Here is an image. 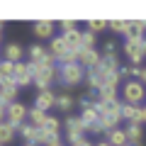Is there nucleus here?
I'll return each mask as SVG.
<instances>
[{"mask_svg": "<svg viewBox=\"0 0 146 146\" xmlns=\"http://www.w3.org/2000/svg\"><path fill=\"white\" fill-rule=\"evenodd\" d=\"M95 110H98V117H100V127L102 131H110V129H117L122 122V102H100L95 100Z\"/></svg>", "mask_w": 146, "mask_h": 146, "instance_id": "nucleus-1", "label": "nucleus"}, {"mask_svg": "<svg viewBox=\"0 0 146 146\" xmlns=\"http://www.w3.org/2000/svg\"><path fill=\"white\" fill-rule=\"evenodd\" d=\"M80 80H85V68L80 63H66V66H58V83L63 88H71V85H78Z\"/></svg>", "mask_w": 146, "mask_h": 146, "instance_id": "nucleus-2", "label": "nucleus"}, {"mask_svg": "<svg viewBox=\"0 0 146 146\" xmlns=\"http://www.w3.org/2000/svg\"><path fill=\"white\" fill-rule=\"evenodd\" d=\"M122 93H124V102H129V105H139L146 98V88L141 80H127Z\"/></svg>", "mask_w": 146, "mask_h": 146, "instance_id": "nucleus-3", "label": "nucleus"}, {"mask_svg": "<svg viewBox=\"0 0 146 146\" xmlns=\"http://www.w3.org/2000/svg\"><path fill=\"white\" fill-rule=\"evenodd\" d=\"M83 134H85L83 119H80V117H68V119H66V136H68V141H71V146L78 144L80 139H85Z\"/></svg>", "mask_w": 146, "mask_h": 146, "instance_id": "nucleus-4", "label": "nucleus"}, {"mask_svg": "<svg viewBox=\"0 0 146 146\" xmlns=\"http://www.w3.org/2000/svg\"><path fill=\"white\" fill-rule=\"evenodd\" d=\"M25 119H27V107L22 102H10V105H7L5 122H10L12 127H20V124H25Z\"/></svg>", "mask_w": 146, "mask_h": 146, "instance_id": "nucleus-5", "label": "nucleus"}, {"mask_svg": "<svg viewBox=\"0 0 146 146\" xmlns=\"http://www.w3.org/2000/svg\"><path fill=\"white\" fill-rule=\"evenodd\" d=\"M100 61H102V54H100V51H95V49H80L78 63L85 68V71H88V68H95Z\"/></svg>", "mask_w": 146, "mask_h": 146, "instance_id": "nucleus-6", "label": "nucleus"}, {"mask_svg": "<svg viewBox=\"0 0 146 146\" xmlns=\"http://www.w3.org/2000/svg\"><path fill=\"white\" fill-rule=\"evenodd\" d=\"M12 80L17 83V88H27V85H32L34 80H32V73L27 71V63H15V76H12Z\"/></svg>", "mask_w": 146, "mask_h": 146, "instance_id": "nucleus-7", "label": "nucleus"}, {"mask_svg": "<svg viewBox=\"0 0 146 146\" xmlns=\"http://www.w3.org/2000/svg\"><path fill=\"white\" fill-rule=\"evenodd\" d=\"M122 119H127V124H141V107L122 102Z\"/></svg>", "mask_w": 146, "mask_h": 146, "instance_id": "nucleus-8", "label": "nucleus"}, {"mask_svg": "<svg viewBox=\"0 0 146 146\" xmlns=\"http://www.w3.org/2000/svg\"><path fill=\"white\" fill-rule=\"evenodd\" d=\"M54 105H56V95H54V90H42V93H36V100H34V107L39 110H51Z\"/></svg>", "mask_w": 146, "mask_h": 146, "instance_id": "nucleus-9", "label": "nucleus"}, {"mask_svg": "<svg viewBox=\"0 0 146 146\" xmlns=\"http://www.w3.org/2000/svg\"><path fill=\"white\" fill-rule=\"evenodd\" d=\"M49 54L56 58V63L68 54V46H66V42H63V36H54V39H51V44H49Z\"/></svg>", "mask_w": 146, "mask_h": 146, "instance_id": "nucleus-10", "label": "nucleus"}, {"mask_svg": "<svg viewBox=\"0 0 146 146\" xmlns=\"http://www.w3.org/2000/svg\"><path fill=\"white\" fill-rule=\"evenodd\" d=\"M34 34L39 39H54V22L51 20H36L34 22Z\"/></svg>", "mask_w": 146, "mask_h": 146, "instance_id": "nucleus-11", "label": "nucleus"}, {"mask_svg": "<svg viewBox=\"0 0 146 146\" xmlns=\"http://www.w3.org/2000/svg\"><path fill=\"white\" fill-rule=\"evenodd\" d=\"M17 90H20V88H17L15 80H5V83L0 85V98L5 100L7 105H10V102H17V100H15V98H17Z\"/></svg>", "mask_w": 146, "mask_h": 146, "instance_id": "nucleus-12", "label": "nucleus"}, {"mask_svg": "<svg viewBox=\"0 0 146 146\" xmlns=\"http://www.w3.org/2000/svg\"><path fill=\"white\" fill-rule=\"evenodd\" d=\"M105 134H107V144L110 146H127L129 144V141H127V134H124V129H119V127H117V129H110V131H105Z\"/></svg>", "mask_w": 146, "mask_h": 146, "instance_id": "nucleus-13", "label": "nucleus"}, {"mask_svg": "<svg viewBox=\"0 0 146 146\" xmlns=\"http://www.w3.org/2000/svg\"><path fill=\"white\" fill-rule=\"evenodd\" d=\"M3 54H5V61H10V63H20V58L25 56V51H22V46L20 44H5V49H3Z\"/></svg>", "mask_w": 146, "mask_h": 146, "instance_id": "nucleus-14", "label": "nucleus"}, {"mask_svg": "<svg viewBox=\"0 0 146 146\" xmlns=\"http://www.w3.org/2000/svg\"><path fill=\"white\" fill-rule=\"evenodd\" d=\"M124 134H127V141H129L131 146H139L144 131H141V124H127L124 127Z\"/></svg>", "mask_w": 146, "mask_h": 146, "instance_id": "nucleus-15", "label": "nucleus"}, {"mask_svg": "<svg viewBox=\"0 0 146 146\" xmlns=\"http://www.w3.org/2000/svg\"><path fill=\"white\" fill-rule=\"evenodd\" d=\"M63 42H66L68 51H80V29H73L68 32V34H61Z\"/></svg>", "mask_w": 146, "mask_h": 146, "instance_id": "nucleus-16", "label": "nucleus"}, {"mask_svg": "<svg viewBox=\"0 0 146 146\" xmlns=\"http://www.w3.org/2000/svg\"><path fill=\"white\" fill-rule=\"evenodd\" d=\"M15 131H17V127H12L10 122H0V144L3 146L10 144V141L15 139Z\"/></svg>", "mask_w": 146, "mask_h": 146, "instance_id": "nucleus-17", "label": "nucleus"}, {"mask_svg": "<svg viewBox=\"0 0 146 146\" xmlns=\"http://www.w3.org/2000/svg\"><path fill=\"white\" fill-rule=\"evenodd\" d=\"M98 100L100 102H115L117 100V85H102L98 90Z\"/></svg>", "mask_w": 146, "mask_h": 146, "instance_id": "nucleus-18", "label": "nucleus"}, {"mask_svg": "<svg viewBox=\"0 0 146 146\" xmlns=\"http://www.w3.org/2000/svg\"><path fill=\"white\" fill-rule=\"evenodd\" d=\"M107 27L115 34H129V29H131V20H112V22H107Z\"/></svg>", "mask_w": 146, "mask_h": 146, "instance_id": "nucleus-19", "label": "nucleus"}, {"mask_svg": "<svg viewBox=\"0 0 146 146\" xmlns=\"http://www.w3.org/2000/svg\"><path fill=\"white\" fill-rule=\"evenodd\" d=\"M27 117H29V124H34V127H42L44 122H46V112L44 110H39V107H32V110H27Z\"/></svg>", "mask_w": 146, "mask_h": 146, "instance_id": "nucleus-20", "label": "nucleus"}, {"mask_svg": "<svg viewBox=\"0 0 146 146\" xmlns=\"http://www.w3.org/2000/svg\"><path fill=\"white\" fill-rule=\"evenodd\" d=\"M12 76H15V63L0 61V85L5 83V80H12Z\"/></svg>", "mask_w": 146, "mask_h": 146, "instance_id": "nucleus-21", "label": "nucleus"}, {"mask_svg": "<svg viewBox=\"0 0 146 146\" xmlns=\"http://www.w3.org/2000/svg\"><path fill=\"white\" fill-rule=\"evenodd\" d=\"M36 129H39V127H34V124H27V122L17 127V131H20V134L27 139V144H34V139H36Z\"/></svg>", "mask_w": 146, "mask_h": 146, "instance_id": "nucleus-22", "label": "nucleus"}, {"mask_svg": "<svg viewBox=\"0 0 146 146\" xmlns=\"http://www.w3.org/2000/svg\"><path fill=\"white\" fill-rule=\"evenodd\" d=\"M27 54H29V58L34 63H39V61H44V56L49 54V49H44V46H39V44H32L29 49H27Z\"/></svg>", "mask_w": 146, "mask_h": 146, "instance_id": "nucleus-23", "label": "nucleus"}, {"mask_svg": "<svg viewBox=\"0 0 146 146\" xmlns=\"http://www.w3.org/2000/svg\"><path fill=\"white\" fill-rule=\"evenodd\" d=\"M95 39H98V34H93V32H80V49H95Z\"/></svg>", "mask_w": 146, "mask_h": 146, "instance_id": "nucleus-24", "label": "nucleus"}, {"mask_svg": "<svg viewBox=\"0 0 146 146\" xmlns=\"http://www.w3.org/2000/svg\"><path fill=\"white\" fill-rule=\"evenodd\" d=\"M58 127H61V122H58L56 119V117H46V122H44V124H42V129L44 131H46V134H58Z\"/></svg>", "mask_w": 146, "mask_h": 146, "instance_id": "nucleus-25", "label": "nucleus"}, {"mask_svg": "<svg viewBox=\"0 0 146 146\" xmlns=\"http://www.w3.org/2000/svg\"><path fill=\"white\" fill-rule=\"evenodd\" d=\"M56 107L61 110V112H68V110L73 107V98H71V95H68V93L58 95V98H56Z\"/></svg>", "mask_w": 146, "mask_h": 146, "instance_id": "nucleus-26", "label": "nucleus"}, {"mask_svg": "<svg viewBox=\"0 0 146 146\" xmlns=\"http://www.w3.org/2000/svg\"><path fill=\"white\" fill-rule=\"evenodd\" d=\"M88 29L93 32V34H98V32L107 29V20H100V17H95V20H90V22H88Z\"/></svg>", "mask_w": 146, "mask_h": 146, "instance_id": "nucleus-27", "label": "nucleus"}, {"mask_svg": "<svg viewBox=\"0 0 146 146\" xmlns=\"http://www.w3.org/2000/svg\"><path fill=\"white\" fill-rule=\"evenodd\" d=\"M58 27H61L63 34H68V32H73V29H78V27H76V20H68V17L58 22Z\"/></svg>", "mask_w": 146, "mask_h": 146, "instance_id": "nucleus-28", "label": "nucleus"}, {"mask_svg": "<svg viewBox=\"0 0 146 146\" xmlns=\"http://www.w3.org/2000/svg\"><path fill=\"white\" fill-rule=\"evenodd\" d=\"M117 46H115V42H107V44H105V46H102V56H117Z\"/></svg>", "mask_w": 146, "mask_h": 146, "instance_id": "nucleus-29", "label": "nucleus"}, {"mask_svg": "<svg viewBox=\"0 0 146 146\" xmlns=\"http://www.w3.org/2000/svg\"><path fill=\"white\" fill-rule=\"evenodd\" d=\"M119 78H131V66H119Z\"/></svg>", "mask_w": 146, "mask_h": 146, "instance_id": "nucleus-30", "label": "nucleus"}, {"mask_svg": "<svg viewBox=\"0 0 146 146\" xmlns=\"http://www.w3.org/2000/svg\"><path fill=\"white\" fill-rule=\"evenodd\" d=\"M5 110H7V102L0 98V122H5Z\"/></svg>", "mask_w": 146, "mask_h": 146, "instance_id": "nucleus-31", "label": "nucleus"}, {"mask_svg": "<svg viewBox=\"0 0 146 146\" xmlns=\"http://www.w3.org/2000/svg\"><path fill=\"white\" fill-rule=\"evenodd\" d=\"M139 51H141V56L146 58V36H144V39L139 42Z\"/></svg>", "mask_w": 146, "mask_h": 146, "instance_id": "nucleus-32", "label": "nucleus"}, {"mask_svg": "<svg viewBox=\"0 0 146 146\" xmlns=\"http://www.w3.org/2000/svg\"><path fill=\"white\" fill-rule=\"evenodd\" d=\"M73 146H93V144H90V141H88V139H80V141H78V144H73Z\"/></svg>", "mask_w": 146, "mask_h": 146, "instance_id": "nucleus-33", "label": "nucleus"}, {"mask_svg": "<svg viewBox=\"0 0 146 146\" xmlns=\"http://www.w3.org/2000/svg\"><path fill=\"white\" fill-rule=\"evenodd\" d=\"M141 124H146V105L141 107Z\"/></svg>", "mask_w": 146, "mask_h": 146, "instance_id": "nucleus-34", "label": "nucleus"}, {"mask_svg": "<svg viewBox=\"0 0 146 146\" xmlns=\"http://www.w3.org/2000/svg\"><path fill=\"white\" fill-rule=\"evenodd\" d=\"M139 80H141V83L146 85V68H141V76H139Z\"/></svg>", "mask_w": 146, "mask_h": 146, "instance_id": "nucleus-35", "label": "nucleus"}, {"mask_svg": "<svg viewBox=\"0 0 146 146\" xmlns=\"http://www.w3.org/2000/svg\"><path fill=\"white\" fill-rule=\"evenodd\" d=\"M95 146H110V144H107V141H100V144H95Z\"/></svg>", "mask_w": 146, "mask_h": 146, "instance_id": "nucleus-36", "label": "nucleus"}, {"mask_svg": "<svg viewBox=\"0 0 146 146\" xmlns=\"http://www.w3.org/2000/svg\"><path fill=\"white\" fill-rule=\"evenodd\" d=\"M51 146H63V144H61V141H58V144H51Z\"/></svg>", "mask_w": 146, "mask_h": 146, "instance_id": "nucleus-37", "label": "nucleus"}, {"mask_svg": "<svg viewBox=\"0 0 146 146\" xmlns=\"http://www.w3.org/2000/svg\"><path fill=\"white\" fill-rule=\"evenodd\" d=\"M0 32H3V22H0ZM0 36H3V34H0Z\"/></svg>", "mask_w": 146, "mask_h": 146, "instance_id": "nucleus-38", "label": "nucleus"}, {"mask_svg": "<svg viewBox=\"0 0 146 146\" xmlns=\"http://www.w3.org/2000/svg\"><path fill=\"white\" fill-rule=\"evenodd\" d=\"M25 146H34V144H25Z\"/></svg>", "mask_w": 146, "mask_h": 146, "instance_id": "nucleus-39", "label": "nucleus"}, {"mask_svg": "<svg viewBox=\"0 0 146 146\" xmlns=\"http://www.w3.org/2000/svg\"><path fill=\"white\" fill-rule=\"evenodd\" d=\"M127 146H131V144H127Z\"/></svg>", "mask_w": 146, "mask_h": 146, "instance_id": "nucleus-40", "label": "nucleus"}, {"mask_svg": "<svg viewBox=\"0 0 146 146\" xmlns=\"http://www.w3.org/2000/svg\"><path fill=\"white\" fill-rule=\"evenodd\" d=\"M0 39H3V36H0Z\"/></svg>", "mask_w": 146, "mask_h": 146, "instance_id": "nucleus-41", "label": "nucleus"}, {"mask_svg": "<svg viewBox=\"0 0 146 146\" xmlns=\"http://www.w3.org/2000/svg\"><path fill=\"white\" fill-rule=\"evenodd\" d=\"M0 146H3V144H0Z\"/></svg>", "mask_w": 146, "mask_h": 146, "instance_id": "nucleus-42", "label": "nucleus"}, {"mask_svg": "<svg viewBox=\"0 0 146 146\" xmlns=\"http://www.w3.org/2000/svg\"><path fill=\"white\" fill-rule=\"evenodd\" d=\"M139 146H141V144H139Z\"/></svg>", "mask_w": 146, "mask_h": 146, "instance_id": "nucleus-43", "label": "nucleus"}]
</instances>
